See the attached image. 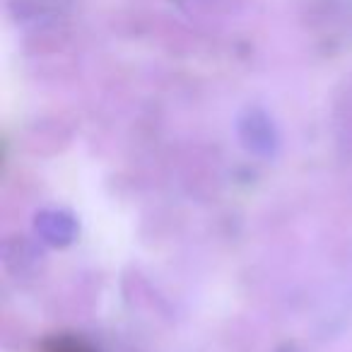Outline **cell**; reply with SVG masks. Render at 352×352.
Segmentation results:
<instances>
[{"instance_id": "6da1fadb", "label": "cell", "mask_w": 352, "mask_h": 352, "mask_svg": "<svg viewBox=\"0 0 352 352\" xmlns=\"http://www.w3.org/2000/svg\"><path fill=\"white\" fill-rule=\"evenodd\" d=\"M46 352H92L85 342L75 340V338H54L46 345Z\"/></svg>"}]
</instances>
